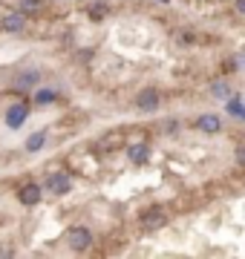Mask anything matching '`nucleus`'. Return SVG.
<instances>
[{
  "label": "nucleus",
  "instance_id": "1",
  "mask_svg": "<svg viewBox=\"0 0 245 259\" xmlns=\"http://www.w3.org/2000/svg\"><path fill=\"white\" fill-rule=\"evenodd\" d=\"M66 245H69V250H87L90 245H93V233H90V228H69L66 231Z\"/></svg>",
  "mask_w": 245,
  "mask_h": 259
},
{
  "label": "nucleus",
  "instance_id": "2",
  "mask_svg": "<svg viewBox=\"0 0 245 259\" xmlns=\"http://www.w3.org/2000/svg\"><path fill=\"white\" fill-rule=\"evenodd\" d=\"M0 29L3 32H12V35H20L23 29H26V15L23 12H9V15H3V20H0Z\"/></svg>",
  "mask_w": 245,
  "mask_h": 259
},
{
  "label": "nucleus",
  "instance_id": "3",
  "mask_svg": "<svg viewBox=\"0 0 245 259\" xmlns=\"http://www.w3.org/2000/svg\"><path fill=\"white\" fill-rule=\"evenodd\" d=\"M142 225H144V231H159V228L168 225V213L161 210V207H150V210H144Z\"/></svg>",
  "mask_w": 245,
  "mask_h": 259
},
{
  "label": "nucleus",
  "instance_id": "4",
  "mask_svg": "<svg viewBox=\"0 0 245 259\" xmlns=\"http://www.w3.org/2000/svg\"><path fill=\"white\" fill-rule=\"evenodd\" d=\"M136 110H139V112L159 110V93H156V90H142L139 98H136Z\"/></svg>",
  "mask_w": 245,
  "mask_h": 259
},
{
  "label": "nucleus",
  "instance_id": "5",
  "mask_svg": "<svg viewBox=\"0 0 245 259\" xmlns=\"http://www.w3.org/2000/svg\"><path fill=\"white\" fill-rule=\"evenodd\" d=\"M26 115H29V104H12L9 107V112H6V127H12V130H18L23 121H26Z\"/></svg>",
  "mask_w": 245,
  "mask_h": 259
},
{
  "label": "nucleus",
  "instance_id": "6",
  "mask_svg": "<svg viewBox=\"0 0 245 259\" xmlns=\"http://www.w3.org/2000/svg\"><path fill=\"white\" fill-rule=\"evenodd\" d=\"M47 187L55 196H64V193H69V190H72V179L66 176V173H52V176L47 179Z\"/></svg>",
  "mask_w": 245,
  "mask_h": 259
},
{
  "label": "nucleus",
  "instance_id": "7",
  "mask_svg": "<svg viewBox=\"0 0 245 259\" xmlns=\"http://www.w3.org/2000/svg\"><path fill=\"white\" fill-rule=\"evenodd\" d=\"M20 204H26V207H32V204H38L40 202V187L38 185H23L20 187V193H18Z\"/></svg>",
  "mask_w": 245,
  "mask_h": 259
},
{
  "label": "nucleus",
  "instance_id": "8",
  "mask_svg": "<svg viewBox=\"0 0 245 259\" xmlns=\"http://www.w3.org/2000/svg\"><path fill=\"white\" fill-rule=\"evenodd\" d=\"M196 127L202 130V133H219V130H222V121H219V115L205 112V115H199L196 118Z\"/></svg>",
  "mask_w": 245,
  "mask_h": 259
},
{
  "label": "nucleus",
  "instance_id": "9",
  "mask_svg": "<svg viewBox=\"0 0 245 259\" xmlns=\"http://www.w3.org/2000/svg\"><path fill=\"white\" fill-rule=\"evenodd\" d=\"M127 158H130L133 164H144L150 158V150H147V144H130L127 147Z\"/></svg>",
  "mask_w": 245,
  "mask_h": 259
},
{
  "label": "nucleus",
  "instance_id": "10",
  "mask_svg": "<svg viewBox=\"0 0 245 259\" xmlns=\"http://www.w3.org/2000/svg\"><path fill=\"white\" fill-rule=\"evenodd\" d=\"M44 141H47V133H44V130L35 133V136H29L26 139V153H38V150L44 147Z\"/></svg>",
  "mask_w": 245,
  "mask_h": 259
},
{
  "label": "nucleus",
  "instance_id": "11",
  "mask_svg": "<svg viewBox=\"0 0 245 259\" xmlns=\"http://www.w3.org/2000/svg\"><path fill=\"white\" fill-rule=\"evenodd\" d=\"M38 78H40L38 72H32V69H29V72L18 75V87H20V90H29V87H35V83H38Z\"/></svg>",
  "mask_w": 245,
  "mask_h": 259
},
{
  "label": "nucleus",
  "instance_id": "12",
  "mask_svg": "<svg viewBox=\"0 0 245 259\" xmlns=\"http://www.w3.org/2000/svg\"><path fill=\"white\" fill-rule=\"evenodd\" d=\"M225 107H228V112H231L234 118H242L245 121V107H242V101H239V98H231Z\"/></svg>",
  "mask_w": 245,
  "mask_h": 259
},
{
  "label": "nucleus",
  "instance_id": "13",
  "mask_svg": "<svg viewBox=\"0 0 245 259\" xmlns=\"http://www.w3.org/2000/svg\"><path fill=\"white\" fill-rule=\"evenodd\" d=\"M40 6H44L40 0H20V6H18V9L23 12V15H35V12L40 9Z\"/></svg>",
  "mask_w": 245,
  "mask_h": 259
},
{
  "label": "nucleus",
  "instance_id": "14",
  "mask_svg": "<svg viewBox=\"0 0 245 259\" xmlns=\"http://www.w3.org/2000/svg\"><path fill=\"white\" fill-rule=\"evenodd\" d=\"M55 101V93L52 90H40V93H35V104H52Z\"/></svg>",
  "mask_w": 245,
  "mask_h": 259
},
{
  "label": "nucleus",
  "instance_id": "15",
  "mask_svg": "<svg viewBox=\"0 0 245 259\" xmlns=\"http://www.w3.org/2000/svg\"><path fill=\"white\" fill-rule=\"evenodd\" d=\"M214 95L225 98V95H228V83H214Z\"/></svg>",
  "mask_w": 245,
  "mask_h": 259
},
{
  "label": "nucleus",
  "instance_id": "16",
  "mask_svg": "<svg viewBox=\"0 0 245 259\" xmlns=\"http://www.w3.org/2000/svg\"><path fill=\"white\" fill-rule=\"evenodd\" d=\"M236 161L245 167V147H239V153H236Z\"/></svg>",
  "mask_w": 245,
  "mask_h": 259
},
{
  "label": "nucleus",
  "instance_id": "17",
  "mask_svg": "<svg viewBox=\"0 0 245 259\" xmlns=\"http://www.w3.org/2000/svg\"><path fill=\"white\" fill-rule=\"evenodd\" d=\"M236 12H242L245 15V0H236Z\"/></svg>",
  "mask_w": 245,
  "mask_h": 259
}]
</instances>
